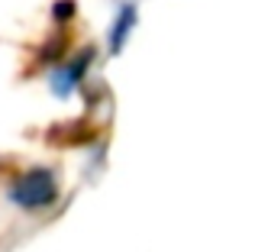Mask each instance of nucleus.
<instances>
[{
	"mask_svg": "<svg viewBox=\"0 0 255 252\" xmlns=\"http://www.w3.org/2000/svg\"><path fill=\"white\" fill-rule=\"evenodd\" d=\"M13 197H16L19 204H26V207H39V204H45V201L55 197V181H52V175H49V171H42V168L29 171V175L16 184Z\"/></svg>",
	"mask_w": 255,
	"mask_h": 252,
	"instance_id": "obj_1",
	"label": "nucleus"
},
{
	"mask_svg": "<svg viewBox=\"0 0 255 252\" xmlns=\"http://www.w3.org/2000/svg\"><path fill=\"white\" fill-rule=\"evenodd\" d=\"M129 23H132V6H126V10L120 13L117 32H113V49H120V42H123V32H129Z\"/></svg>",
	"mask_w": 255,
	"mask_h": 252,
	"instance_id": "obj_2",
	"label": "nucleus"
}]
</instances>
